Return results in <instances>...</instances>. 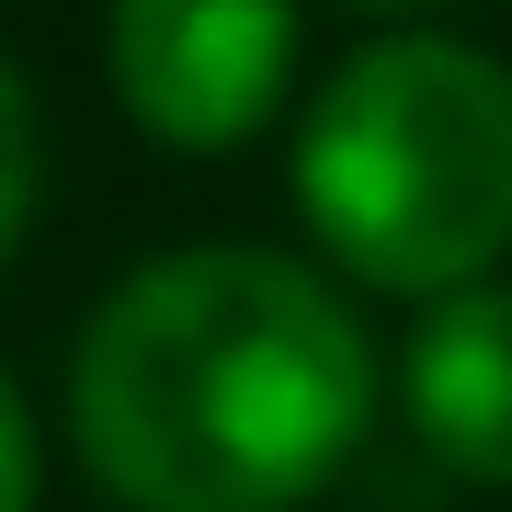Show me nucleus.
Instances as JSON below:
<instances>
[{"instance_id":"obj_2","label":"nucleus","mask_w":512,"mask_h":512,"mask_svg":"<svg viewBox=\"0 0 512 512\" xmlns=\"http://www.w3.org/2000/svg\"><path fill=\"white\" fill-rule=\"evenodd\" d=\"M296 217L387 296L490 285L512 251V69L478 35L387 23L330 57L296 126Z\"/></svg>"},{"instance_id":"obj_3","label":"nucleus","mask_w":512,"mask_h":512,"mask_svg":"<svg viewBox=\"0 0 512 512\" xmlns=\"http://www.w3.org/2000/svg\"><path fill=\"white\" fill-rule=\"evenodd\" d=\"M296 57H308V23L274 0H126L103 23L114 103L171 148H239L285 103Z\"/></svg>"},{"instance_id":"obj_6","label":"nucleus","mask_w":512,"mask_h":512,"mask_svg":"<svg viewBox=\"0 0 512 512\" xmlns=\"http://www.w3.org/2000/svg\"><path fill=\"white\" fill-rule=\"evenodd\" d=\"M0 512H35V410L0 376Z\"/></svg>"},{"instance_id":"obj_4","label":"nucleus","mask_w":512,"mask_h":512,"mask_svg":"<svg viewBox=\"0 0 512 512\" xmlns=\"http://www.w3.org/2000/svg\"><path fill=\"white\" fill-rule=\"evenodd\" d=\"M399 410L444 478L512 490V285H456L421 308L399 353Z\"/></svg>"},{"instance_id":"obj_5","label":"nucleus","mask_w":512,"mask_h":512,"mask_svg":"<svg viewBox=\"0 0 512 512\" xmlns=\"http://www.w3.org/2000/svg\"><path fill=\"white\" fill-rule=\"evenodd\" d=\"M35 183H46V126H35V92H23V69L0 57V262L23 251V228H35Z\"/></svg>"},{"instance_id":"obj_1","label":"nucleus","mask_w":512,"mask_h":512,"mask_svg":"<svg viewBox=\"0 0 512 512\" xmlns=\"http://www.w3.org/2000/svg\"><path fill=\"white\" fill-rule=\"evenodd\" d=\"M376 421V342L296 251L194 239L137 262L69 365L80 467L126 512H285Z\"/></svg>"}]
</instances>
